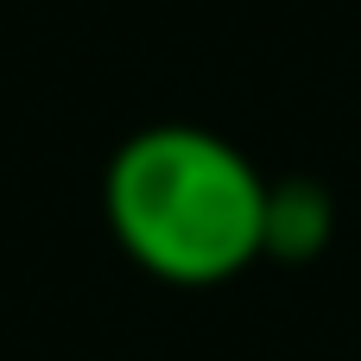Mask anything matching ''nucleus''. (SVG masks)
I'll return each mask as SVG.
<instances>
[{
    "label": "nucleus",
    "instance_id": "f257e3e1",
    "mask_svg": "<svg viewBox=\"0 0 361 361\" xmlns=\"http://www.w3.org/2000/svg\"><path fill=\"white\" fill-rule=\"evenodd\" d=\"M108 216L127 254L178 286L241 273L273 235V197L254 165L197 127L140 133L108 171Z\"/></svg>",
    "mask_w": 361,
    "mask_h": 361
}]
</instances>
